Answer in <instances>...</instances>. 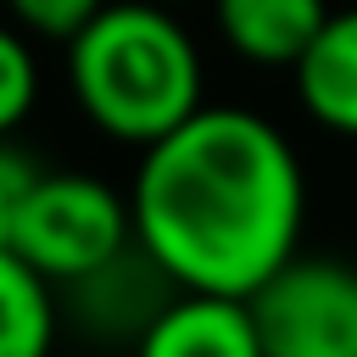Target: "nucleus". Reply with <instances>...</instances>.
<instances>
[{
    "instance_id": "1",
    "label": "nucleus",
    "mask_w": 357,
    "mask_h": 357,
    "mask_svg": "<svg viewBox=\"0 0 357 357\" xmlns=\"http://www.w3.org/2000/svg\"><path fill=\"white\" fill-rule=\"evenodd\" d=\"M128 218L178 290L251 296L301 251L307 167L273 117L201 100L139 151Z\"/></svg>"
},
{
    "instance_id": "2",
    "label": "nucleus",
    "mask_w": 357,
    "mask_h": 357,
    "mask_svg": "<svg viewBox=\"0 0 357 357\" xmlns=\"http://www.w3.org/2000/svg\"><path fill=\"white\" fill-rule=\"evenodd\" d=\"M61 50L73 106L128 151H145L206 100L201 45L162 0H106Z\"/></svg>"
},
{
    "instance_id": "3",
    "label": "nucleus",
    "mask_w": 357,
    "mask_h": 357,
    "mask_svg": "<svg viewBox=\"0 0 357 357\" xmlns=\"http://www.w3.org/2000/svg\"><path fill=\"white\" fill-rule=\"evenodd\" d=\"M128 240H134V218H128L123 190H112L95 173H73V167L45 173L39 167L6 245L50 284H67V279L100 268L106 257H117Z\"/></svg>"
},
{
    "instance_id": "4",
    "label": "nucleus",
    "mask_w": 357,
    "mask_h": 357,
    "mask_svg": "<svg viewBox=\"0 0 357 357\" xmlns=\"http://www.w3.org/2000/svg\"><path fill=\"white\" fill-rule=\"evenodd\" d=\"M245 307L268 357H357V262L346 257L296 251Z\"/></svg>"
},
{
    "instance_id": "5",
    "label": "nucleus",
    "mask_w": 357,
    "mask_h": 357,
    "mask_svg": "<svg viewBox=\"0 0 357 357\" xmlns=\"http://www.w3.org/2000/svg\"><path fill=\"white\" fill-rule=\"evenodd\" d=\"M173 290L178 284L156 268V257L139 240H128L100 268L56 284V307H61V329H73L95 346H134L145 335V324L167 307Z\"/></svg>"
},
{
    "instance_id": "6",
    "label": "nucleus",
    "mask_w": 357,
    "mask_h": 357,
    "mask_svg": "<svg viewBox=\"0 0 357 357\" xmlns=\"http://www.w3.org/2000/svg\"><path fill=\"white\" fill-rule=\"evenodd\" d=\"M134 357H268L251 324L245 296L218 290H173L167 307L128 346Z\"/></svg>"
},
{
    "instance_id": "7",
    "label": "nucleus",
    "mask_w": 357,
    "mask_h": 357,
    "mask_svg": "<svg viewBox=\"0 0 357 357\" xmlns=\"http://www.w3.org/2000/svg\"><path fill=\"white\" fill-rule=\"evenodd\" d=\"M301 112L340 139H357V6L329 11L301 61L290 67Z\"/></svg>"
},
{
    "instance_id": "8",
    "label": "nucleus",
    "mask_w": 357,
    "mask_h": 357,
    "mask_svg": "<svg viewBox=\"0 0 357 357\" xmlns=\"http://www.w3.org/2000/svg\"><path fill=\"white\" fill-rule=\"evenodd\" d=\"M324 17L329 0H212L223 45L251 67H296Z\"/></svg>"
},
{
    "instance_id": "9",
    "label": "nucleus",
    "mask_w": 357,
    "mask_h": 357,
    "mask_svg": "<svg viewBox=\"0 0 357 357\" xmlns=\"http://www.w3.org/2000/svg\"><path fill=\"white\" fill-rule=\"evenodd\" d=\"M61 335L56 284L0 245V357H50Z\"/></svg>"
},
{
    "instance_id": "10",
    "label": "nucleus",
    "mask_w": 357,
    "mask_h": 357,
    "mask_svg": "<svg viewBox=\"0 0 357 357\" xmlns=\"http://www.w3.org/2000/svg\"><path fill=\"white\" fill-rule=\"evenodd\" d=\"M33 106H39V56H33V39L17 22H0V139L17 134Z\"/></svg>"
},
{
    "instance_id": "11",
    "label": "nucleus",
    "mask_w": 357,
    "mask_h": 357,
    "mask_svg": "<svg viewBox=\"0 0 357 357\" xmlns=\"http://www.w3.org/2000/svg\"><path fill=\"white\" fill-rule=\"evenodd\" d=\"M106 0H6V17L28 33V39H50V45H67Z\"/></svg>"
},
{
    "instance_id": "12",
    "label": "nucleus",
    "mask_w": 357,
    "mask_h": 357,
    "mask_svg": "<svg viewBox=\"0 0 357 357\" xmlns=\"http://www.w3.org/2000/svg\"><path fill=\"white\" fill-rule=\"evenodd\" d=\"M33 178H39V162H33L22 145H11V134H6V139H0V245L11 240V223H17Z\"/></svg>"
},
{
    "instance_id": "13",
    "label": "nucleus",
    "mask_w": 357,
    "mask_h": 357,
    "mask_svg": "<svg viewBox=\"0 0 357 357\" xmlns=\"http://www.w3.org/2000/svg\"><path fill=\"white\" fill-rule=\"evenodd\" d=\"M162 6H184V0H162Z\"/></svg>"
}]
</instances>
